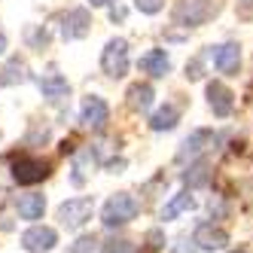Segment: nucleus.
Segmentation results:
<instances>
[{"label": "nucleus", "mask_w": 253, "mask_h": 253, "mask_svg": "<svg viewBox=\"0 0 253 253\" xmlns=\"http://www.w3.org/2000/svg\"><path fill=\"white\" fill-rule=\"evenodd\" d=\"M211 61H213V67L220 70V74L235 77V74H238V67H241V46H238V43L213 46V49H211Z\"/></svg>", "instance_id": "nucleus-10"}, {"label": "nucleus", "mask_w": 253, "mask_h": 253, "mask_svg": "<svg viewBox=\"0 0 253 253\" xmlns=\"http://www.w3.org/2000/svg\"><path fill=\"white\" fill-rule=\"evenodd\" d=\"M213 140L216 134L211 128H195L183 143H180V150H177V162H192V159H202V153L208 147H213Z\"/></svg>", "instance_id": "nucleus-7"}, {"label": "nucleus", "mask_w": 253, "mask_h": 253, "mask_svg": "<svg viewBox=\"0 0 253 253\" xmlns=\"http://www.w3.org/2000/svg\"><path fill=\"white\" fill-rule=\"evenodd\" d=\"M153 98H156V92H153L150 83H134L128 88V107L137 110V113H147L150 107H153Z\"/></svg>", "instance_id": "nucleus-17"}, {"label": "nucleus", "mask_w": 253, "mask_h": 253, "mask_svg": "<svg viewBox=\"0 0 253 253\" xmlns=\"http://www.w3.org/2000/svg\"><path fill=\"white\" fill-rule=\"evenodd\" d=\"M88 168H95V153H92V147H85V150H80L74 156V174H70V183L83 186L85 177H88Z\"/></svg>", "instance_id": "nucleus-20"}, {"label": "nucleus", "mask_w": 253, "mask_h": 253, "mask_svg": "<svg viewBox=\"0 0 253 253\" xmlns=\"http://www.w3.org/2000/svg\"><path fill=\"white\" fill-rule=\"evenodd\" d=\"M208 180H211V162L208 159H192L189 171L183 174V183L189 189H198V186H208Z\"/></svg>", "instance_id": "nucleus-18"}, {"label": "nucleus", "mask_w": 253, "mask_h": 253, "mask_svg": "<svg viewBox=\"0 0 253 253\" xmlns=\"http://www.w3.org/2000/svg\"><path fill=\"white\" fill-rule=\"evenodd\" d=\"M220 12L216 0H177L174 6V25L180 28H202L205 22H211Z\"/></svg>", "instance_id": "nucleus-2"}, {"label": "nucleus", "mask_w": 253, "mask_h": 253, "mask_svg": "<svg viewBox=\"0 0 253 253\" xmlns=\"http://www.w3.org/2000/svg\"><path fill=\"white\" fill-rule=\"evenodd\" d=\"M107 119H110V107H107L104 98H98V95L83 98V104H80V122H83V128L101 131L104 125H107Z\"/></svg>", "instance_id": "nucleus-6"}, {"label": "nucleus", "mask_w": 253, "mask_h": 253, "mask_svg": "<svg viewBox=\"0 0 253 253\" xmlns=\"http://www.w3.org/2000/svg\"><path fill=\"white\" fill-rule=\"evenodd\" d=\"M137 213H140V202H137V198L131 192H116V195H110L104 202V208H101V223L107 229H116V226L131 223Z\"/></svg>", "instance_id": "nucleus-1"}, {"label": "nucleus", "mask_w": 253, "mask_h": 253, "mask_svg": "<svg viewBox=\"0 0 253 253\" xmlns=\"http://www.w3.org/2000/svg\"><path fill=\"white\" fill-rule=\"evenodd\" d=\"M137 67L143 70V74H150V77L162 80V77L171 74V58H168L165 49H150V52H143V55H140Z\"/></svg>", "instance_id": "nucleus-13"}, {"label": "nucleus", "mask_w": 253, "mask_h": 253, "mask_svg": "<svg viewBox=\"0 0 253 253\" xmlns=\"http://www.w3.org/2000/svg\"><path fill=\"white\" fill-rule=\"evenodd\" d=\"M15 211H19L22 220L37 223L43 216V211H46V195L43 192H25V195L15 198Z\"/></svg>", "instance_id": "nucleus-14"}, {"label": "nucleus", "mask_w": 253, "mask_h": 253, "mask_svg": "<svg viewBox=\"0 0 253 253\" xmlns=\"http://www.w3.org/2000/svg\"><path fill=\"white\" fill-rule=\"evenodd\" d=\"M92 211H95V202H92L88 195L67 198V202L58 205V220H61V226H67V229H80L85 220H92Z\"/></svg>", "instance_id": "nucleus-5"}, {"label": "nucleus", "mask_w": 253, "mask_h": 253, "mask_svg": "<svg viewBox=\"0 0 253 253\" xmlns=\"http://www.w3.org/2000/svg\"><path fill=\"white\" fill-rule=\"evenodd\" d=\"M46 140H49V128H46V125L40 128V125H37V128L28 134V147H34V143H46Z\"/></svg>", "instance_id": "nucleus-25"}, {"label": "nucleus", "mask_w": 253, "mask_h": 253, "mask_svg": "<svg viewBox=\"0 0 253 253\" xmlns=\"http://www.w3.org/2000/svg\"><path fill=\"white\" fill-rule=\"evenodd\" d=\"M208 107L213 110V116H220V119L232 116V110H235V95H232V88H226L223 83H211V85H208Z\"/></svg>", "instance_id": "nucleus-12"}, {"label": "nucleus", "mask_w": 253, "mask_h": 253, "mask_svg": "<svg viewBox=\"0 0 253 253\" xmlns=\"http://www.w3.org/2000/svg\"><path fill=\"white\" fill-rule=\"evenodd\" d=\"M3 52H6V37L0 34V55H3Z\"/></svg>", "instance_id": "nucleus-32"}, {"label": "nucleus", "mask_w": 253, "mask_h": 253, "mask_svg": "<svg viewBox=\"0 0 253 253\" xmlns=\"http://www.w3.org/2000/svg\"><path fill=\"white\" fill-rule=\"evenodd\" d=\"M40 92L46 101H61L70 95V83L58 74V70H46V74L40 77Z\"/></svg>", "instance_id": "nucleus-15"}, {"label": "nucleus", "mask_w": 253, "mask_h": 253, "mask_svg": "<svg viewBox=\"0 0 253 253\" xmlns=\"http://www.w3.org/2000/svg\"><path fill=\"white\" fill-rule=\"evenodd\" d=\"M55 244H58V232L49 229V226H31L22 235V247L28 253H49Z\"/></svg>", "instance_id": "nucleus-9"}, {"label": "nucleus", "mask_w": 253, "mask_h": 253, "mask_svg": "<svg viewBox=\"0 0 253 253\" xmlns=\"http://www.w3.org/2000/svg\"><path fill=\"white\" fill-rule=\"evenodd\" d=\"M195 208V198H192V189H186V192H177L171 202L162 208V213H159V220L162 223H168V220H177L180 213H186V211H192Z\"/></svg>", "instance_id": "nucleus-16"}, {"label": "nucleus", "mask_w": 253, "mask_h": 253, "mask_svg": "<svg viewBox=\"0 0 253 253\" xmlns=\"http://www.w3.org/2000/svg\"><path fill=\"white\" fill-rule=\"evenodd\" d=\"M88 3H92V6H110L113 0H88Z\"/></svg>", "instance_id": "nucleus-31"}, {"label": "nucleus", "mask_w": 253, "mask_h": 253, "mask_svg": "<svg viewBox=\"0 0 253 253\" xmlns=\"http://www.w3.org/2000/svg\"><path fill=\"white\" fill-rule=\"evenodd\" d=\"M101 70L110 80H122L125 74H128V43H125L122 37H113L110 43L104 46V52H101Z\"/></svg>", "instance_id": "nucleus-3"}, {"label": "nucleus", "mask_w": 253, "mask_h": 253, "mask_svg": "<svg viewBox=\"0 0 253 253\" xmlns=\"http://www.w3.org/2000/svg\"><path fill=\"white\" fill-rule=\"evenodd\" d=\"M49 177V165L43 159H34V156H12V180L22 186H34L40 180Z\"/></svg>", "instance_id": "nucleus-4"}, {"label": "nucleus", "mask_w": 253, "mask_h": 253, "mask_svg": "<svg viewBox=\"0 0 253 253\" xmlns=\"http://www.w3.org/2000/svg\"><path fill=\"white\" fill-rule=\"evenodd\" d=\"M186 77H189V80H202V61H198V58H192V61L186 64Z\"/></svg>", "instance_id": "nucleus-26"}, {"label": "nucleus", "mask_w": 253, "mask_h": 253, "mask_svg": "<svg viewBox=\"0 0 253 253\" xmlns=\"http://www.w3.org/2000/svg\"><path fill=\"white\" fill-rule=\"evenodd\" d=\"M147 238H150V247H153V250H159L162 244H165V241H162V232H159V229H153V232L147 235Z\"/></svg>", "instance_id": "nucleus-27"}, {"label": "nucleus", "mask_w": 253, "mask_h": 253, "mask_svg": "<svg viewBox=\"0 0 253 253\" xmlns=\"http://www.w3.org/2000/svg\"><path fill=\"white\" fill-rule=\"evenodd\" d=\"M110 19H113V22H122V19H125V9H122V6H119V9H110Z\"/></svg>", "instance_id": "nucleus-29"}, {"label": "nucleus", "mask_w": 253, "mask_h": 253, "mask_svg": "<svg viewBox=\"0 0 253 253\" xmlns=\"http://www.w3.org/2000/svg\"><path fill=\"white\" fill-rule=\"evenodd\" d=\"M174 253H195V247H192L186 238H180V241H177V247H174Z\"/></svg>", "instance_id": "nucleus-28"}, {"label": "nucleus", "mask_w": 253, "mask_h": 253, "mask_svg": "<svg viewBox=\"0 0 253 253\" xmlns=\"http://www.w3.org/2000/svg\"><path fill=\"white\" fill-rule=\"evenodd\" d=\"M88 31H92V15H88V9H83V6L70 9L61 19V37L64 40H83Z\"/></svg>", "instance_id": "nucleus-11"}, {"label": "nucleus", "mask_w": 253, "mask_h": 253, "mask_svg": "<svg viewBox=\"0 0 253 253\" xmlns=\"http://www.w3.org/2000/svg\"><path fill=\"white\" fill-rule=\"evenodd\" d=\"M101 253H137V247L131 241H125V238H110L101 247Z\"/></svg>", "instance_id": "nucleus-22"}, {"label": "nucleus", "mask_w": 253, "mask_h": 253, "mask_svg": "<svg viewBox=\"0 0 253 253\" xmlns=\"http://www.w3.org/2000/svg\"><path fill=\"white\" fill-rule=\"evenodd\" d=\"M177 122H180V110L174 104H165L150 116V128L153 131H171V128H177Z\"/></svg>", "instance_id": "nucleus-19"}, {"label": "nucleus", "mask_w": 253, "mask_h": 253, "mask_svg": "<svg viewBox=\"0 0 253 253\" xmlns=\"http://www.w3.org/2000/svg\"><path fill=\"white\" fill-rule=\"evenodd\" d=\"M241 6H244V15H253V0H241Z\"/></svg>", "instance_id": "nucleus-30"}, {"label": "nucleus", "mask_w": 253, "mask_h": 253, "mask_svg": "<svg viewBox=\"0 0 253 253\" xmlns=\"http://www.w3.org/2000/svg\"><path fill=\"white\" fill-rule=\"evenodd\" d=\"M192 244H195L198 250L216 253V250H226V244H229V235H226V229L213 226V223H202V226L195 229V235H192Z\"/></svg>", "instance_id": "nucleus-8"}, {"label": "nucleus", "mask_w": 253, "mask_h": 253, "mask_svg": "<svg viewBox=\"0 0 253 253\" xmlns=\"http://www.w3.org/2000/svg\"><path fill=\"white\" fill-rule=\"evenodd\" d=\"M6 74H9V77H6L3 83H25V80H28V74H25V64H22L19 58H12V61H9Z\"/></svg>", "instance_id": "nucleus-23"}, {"label": "nucleus", "mask_w": 253, "mask_h": 253, "mask_svg": "<svg viewBox=\"0 0 253 253\" xmlns=\"http://www.w3.org/2000/svg\"><path fill=\"white\" fill-rule=\"evenodd\" d=\"M134 6H137V12H143V15H156V12H162L165 0H134Z\"/></svg>", "instance_id": "nucleus-24"}, {"label": "nucleus", "mask_w": 253, "mask_h": 253, "mask_svg": "<svg viewBox=\"0 0 253 253\" xmlns=\"http://www.w3.org/2000/svg\"><path fill=\"white\" fill-rule=\"evenodd\" d=\"M95 247H98V238H95V235H80V238L67 247V253H92Z\"/></svg>", "instance_id": "nucleus-21"}, {"label": "nucleus", "mask_w": 253, "mask_h": 253, "mask_svg": "<svg viewBox=\"0 0 253 253\" xmlns=\"http://www.w3.org/2000/svg\"><path fill=\"white\" fill-rule=\"evenodd\" d=\"M232 253H247V250H232Z\"/></svg>", "instance_id": "nucleus-33"}]
</instances>
